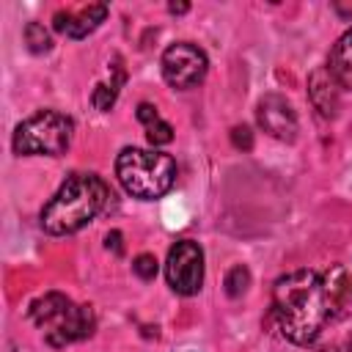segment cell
<instances>
[{
    "mask_svg": "<svg viewBox=\"0 0 352 352\" xmlns=\"http://www.w3.org/2000/svg\"><path fill=\"white\" fill-rule=\"evenodd\" d=\"M272 314L283 338L300 346L314 344L333 316L322 275L314 270H294L278 278L272 289Z\"/></svg>",
    "mask_w": 352,
    "mask_h": 352,
    "instance_id": "cell-1",
    "label": "cell"
},
{
    "mask_svg": "<svg viewBox=\"0 0 352 352\" xmlns=\"http://www.w3.org/2000/svg\"><path fill=\"white\" fill-rule=\"evenodd\" d=\"M110 187L96 173H72L41 209V228L52 236L85 228L107 204Z\"/></svg>",
    "mask_w": 352,
    "mask_h": 352,
    "instance_id": "cell-2",
    "label": "cell"
},
{
    "mask_svg": "<svg viewBox=\"0 0 352 352\" xmlns=\"http://www.w3.org/2000/svg\"><path fill=\"white\" fill-rule=\"evenodd\" d=\"M28 316L41 330L44 341L50 346H66L74 341H82L94 336L96 316L91 305H77L72 297L60 292H50L30 302Z\"/></svg>",
    "mask_w": 352,
    "mask_h": 352,
    "instance_id": "cell-3",
    "label": "cell"
},
{
    "mask_svg": "<svg viewBox=\"0 0 352 352\" xmlns=\"http://www.w3.org/2000/svg\"><path fill=\"white\" fill-rule=\"evenodd\" d=\"M116 176L129 195L151 201V198L165 195L173 187L176 162L165 151L129 146L116 157Z\"/></svg>",
    "mask_w": 352,
    "mask_h": 352,
    "instance_id": "cell-4",
    "label": "cell"
},
{
    "mask_svg": "<svg viewBox=\"0 0 352 352\" xmlns=\"http://www.w3.org/2000/svg\"><path fill=\"white\" fill-rule=\"evenodd\" d=\"M74 124L69 116L58 110H41L30 118H25L14 129V151L16 154H44V157H58L69 148L72 143Z\"/></svg>",
    "mask_w": 352,
    "mask_h": 352,
    "instance_id": "cell-5",
    "label": "cell"
},
{
    "mask_svg": "<svg viewBox=\"0 0 352 352\" xmlns=\"http://www.w3.org/2000/svg\"><path fill=\"white\" fill-rule=\"evenodd\" d=\"M165 278L176 294H184V297L198 294V289L204 283V250H201V245L192 239H179L168 250Z\"/></svg>",
    "mask_w": 352,
    "mask_h": 352,
    "instance_id": "cell-6",
    "label": "cell"
},
{
    "mask_svg": "<svg viewBox=\"0 0 352 352\" xmlns=\"http://www.w3.org/2000/svg\"><path fill=\"white\" fill-rule=\"evenodd\" d=\"M206 52L190 41H176L162 52V77L168 85L187 91L206 77Z\"/></svg>",
    "mask_w": 352,
    "mask_h": 352,
    "instance_id": "cell-7",
    "label": "cell"
},
{
    "mask_svg": "<svg viewBox=\"0 0 352 352\" xmlns=\"http://www.w3.org/2000/svg\"><path fill=\"white\" fill-rule=\"evenodd\" d=\"M256 118H258V126L278 138V140H286L292 143L297 138V116L292 110V104L278 96V94H267L261 102H258V110H256Z\"/></svg>",
    "mask_w": 352,
    "mask_h": 352,
    "instance_id": "cell-8",
    "label": "cell"
},
{
    "mask_svg": "<svg viewBox=\"0 0 352 352\" xmlns=\"http://www.w3.org/2000/svg\"><path fill=\"white\" fill-rule=\"evenodd\" d=\"M107 16V6L104 3H94V6H85L80 11H58L52 25L58 33L69 36V38H85L88 33H94Z\"/></svg>",
    "mask_w": 352,
    "mask_h": 352,
    "instance_id": "cell-9",
    "label": "cell"
},
{
    "mask_svg": "<svg viewBox=\"0 0 352 352\" xmlns=\"http://www.w3.org/2000/svg\"><path fill=\"white\" fill-rule=\"evenodd\" d=\"M338 88L341 85L336 82V77L330 74L327 66L311 72V77H308V96H311L314 107L319 110V116H324V118L336 116V110H338Z\"/></svg>",
    "mask_w": 352,
    "mask_h": 352,
    "instance_id": "cell-10",
    "label": "cell"
},
{
    "mask_svg": "<svg viewBox=\"0 0 352 352\" xmlns=\"http://www.w3.org/2000/svg\"><path fill=\"white\" fill-rule=\"evenodd\" d=\"M327 69L341 88L352 91V28L333 44L330 58H327Z\"/></svg>",
    "mask_w": 352,
    "mask_h": 352,
    "instance_id": "cell-11",
    "label": "cell"
},
{
    "mask_svg": "<svg viewBox=\"0 0 352 352\" xmlns=\"http://www.w3.org/2000/svg\"><path fill=\"white\" fill-rule=\"evenodd\" d=\"M322 280H324V292L330 297L333 314L352 305V272H346L344 267H333L322 275Z\"/></svg>",
    "mask_w": 352,
    "mask_h": 352,
    "instance_id": "cell-12",
    "label": "cell"
},
{
    "mask_svg": "<svg viewBox=\"0 0 352 352\" xmlns=\"http://www.w3.org/2000/svg\"><path fill=\"white\" fill-rule=\"evenodd\" d=\"M124 80H126V74H124V69L116 63V77H113L110 82H99V85L94 88V94H91L94 107H96V110H102V113H107V110L116 104V99H118V91H121Z\"/></svg>",
    "mask_w": 352,
    "mask_h": 352,
    "instance_id": "cell-13",
    "label": "cell"
},
{
    "mask_svg": "<svg viewBox=\"0 0 352 352\" xmlns=\"http://www.w3.org/2000/svg\"><path fill=\"white\" fill-rule=\"evenodd\" d=\"M25 44L30 52L36 55H44L52 50V38H50V30L41 25V22H28L25 25Z\"/></svg>",
    "mask_w": 352,
    "mask_h": 352,
    "instance_id": "cell-14",
    "label": "cell"
},
{
    "mask_svg": "<svg viewBox=\"0 0 352 352\" xmlns=\"http://www.w3.org/2000/svg\"><path fill=\"white\" fill-rule=\"evenodd\" d=\"M226 294L228 297H239V294H245V289L250 286V272H248V267H242V264H236V267H231L228 272H226Z\"/></svg>",
    "mask_w": 352,
    "mask_h": 352,
    "instance_id": "cell-15",
    "label": "cell"
},
{
    "mask_svg": "<svg viewBox=\"0 0 352 352\" xmlns=\"http://www.w3.org/2000/svg\"><path fill=\"white\" fill-rule=\"evenodd\" d=\"M146 138H148L151 146H165V143L173 140V126L162 118H154V121L146 124Z\"/></svg>",
    "mask_w": 352,
    "mask_h": 352,
    "instance_id": "cell-16",
    "label": "cell"
},
{
    "mask_svg": "<svg viewBox=\"0 0 352 352\" xmlns=\"http://www.w3.org/2000/svg\"><path fill=\"white\" fill-rule=\"evenodd\" d=\"M132 270H135V275H138V278L151 280V278L157 275V258H154L151 253H140V256L132 261Z\"/></svg>",
    "mask_w": 352,
    "mask_h": 352,
    "instance_id": "cell-17",
    "label": "cell"
},
{
    "mask_svg": "<svg viewBox=\"0 0 352 352\" xmlns=\"http://www.w3.org/2000/svg\"><path fill=\"white\" fill-rule=\"evenodd\" d=\"M231 143L236 146V148H242V151H250L253 148V132H250V126H234L231 129Z\"/></svg>",
    "mask_w": 352,
    "mask_h": 352,
    "instance_id": "cell-18",
    "label": "cell"
},
{
    "mask_svg": "<svg viewBox=\"0 0 352 352\" xmlns=\"http://www.w3.org/2000/svg\"><path fill=\"white\" fill-rule=\"evenodd\" d=\"M138 118H140V124L146 126L148 121L160 118V113H157V107H154V104H148V102H140V104H138Z\"/></svg>",
    "mask_w": 352,
    "mask_h": 352,
    "instance_id": "cell-19",
    "label": "cell"
},
{
    "mask_svg": "<svg viewBox=\"0 0 352 352\" xmlns=\"http://www.w3.org/2000/svg\"><path fill=\"white\" fill-rule=\"evenodd\" d=\"M107 248H113L116 256L124 253V245H121V234H118V231H110V234H107Z\"/></svg>",
    "mask_w": 352,
    "mask_h": 352,
    "instance_id": "cell-20",
    "label": "cell"
},
{
    "mask_svg": "<svg viewBox=\"0 0 352 352\" xmlns=\"http://www.w3.org/2000/svg\"><path fill=\"white\" fill-rule=\"evenodd\" d=\"M333 11H336L341 19L352 22V3H333Z\"/></svg>",
    "mask_w": 352,
    "mask_h": 352,
    "instance_id": "cell-21",
    "label": "cell"
},
{
    "mask_svg": "<svg viewBox=\"0 0 352 352\" xmlns=\"http://www.w3.org/2000/svg\"><path fill=\"white\" fill-rule=\"evenodd\" d=\"M330 352H352V333H349V336H346V338H344L338 346H333Z\"/></svg>",
    "mask_w": 352,
    "mask_h": 352,
    "instance_id": "cell-22",
    "label": "cell"
},
{
    "mask_svg": "<svg viewBox=\"0 0 352 352\" xmlns=\"http://www.w3.org/2000/svg\"><path fill=\"white\" fill-rule=\"evenodd\" d=\"M187 8H190L187 3H170V6H168V11H170V14H184Z\"/></svg>",
    "mask_w": 352,
    "mask_h": 352,
    "instance_id": "cell-23",
    "label": "cell"
}]
</instances>
